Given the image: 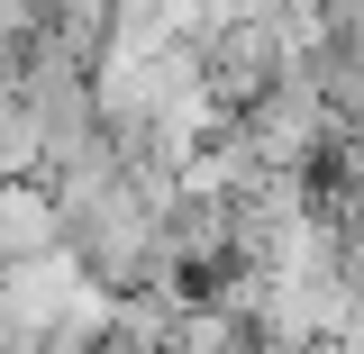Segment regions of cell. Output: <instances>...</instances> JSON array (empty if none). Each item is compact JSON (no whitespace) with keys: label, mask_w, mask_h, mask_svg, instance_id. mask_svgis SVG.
Wrapping results in <instances>:
<instances>
[{"label":"cell","mask_w":364,"mask_h":354,"mask_svg":"<svg viewBox=\"0 0 364 354\" xmlns=\"http://www.w3.org/2000/svg\"><path fill=\"white\" fill-rule=\"evenodd\" d=\"M46 255H64V236H55V191H46V182H0V272L46 264Z\"/></svg>","instance_id":"1"},{"label":"cell","mask_w":364,"mask_h":354,"mask_svg":"<svg viewBox=\"0 0 364 354\" xmlns=\"http://www.w3.org/2000/svg\"><path fill=\"white\" fill-rule=\"evenodd\" d=\"M46 173V128L28 118L18 91H0V182H37Z\"/></svg>","instance_id":"2"}]
</instances>
